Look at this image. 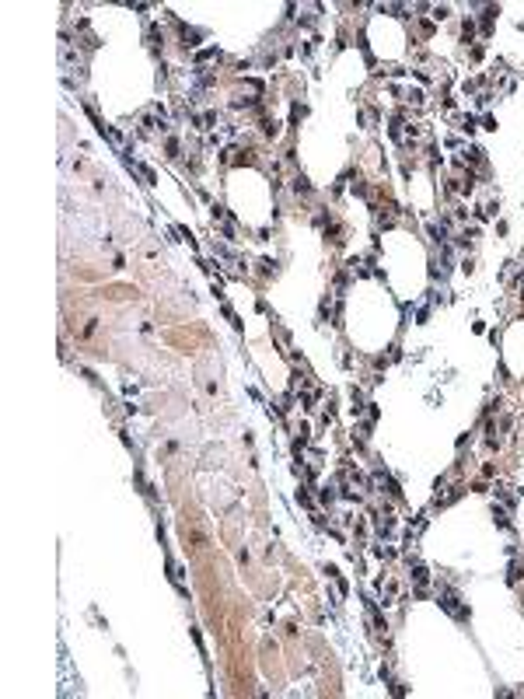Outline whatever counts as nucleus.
Returning <instances> with one entry per match:
<instances>
[]
</instances>
